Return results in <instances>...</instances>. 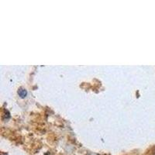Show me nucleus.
<instances>
[{
	"instance_id": "nucleus-1",
	"label": "nucleus",
	"mask_w": 155,
	"mask_h": 155,
	"mask_svg": "<svg viewBox=\"0 0 155 155\" xmlns=\"http://www.w3.org/2000/svg\"><path fill=\"white\" fill-rule=\"evenodd\" d=\"M18 94H19V95L21 98H24V97H26V95H27V91H26V89H19V91H18Z\"/></svg>"
}]
</instances>
